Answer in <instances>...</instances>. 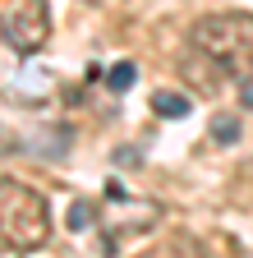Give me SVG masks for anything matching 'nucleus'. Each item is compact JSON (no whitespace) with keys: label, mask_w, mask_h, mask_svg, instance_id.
Listing matches in <instances>:
<instances>
[{"label":"nucleus","mask_w":253,"mask_h":258,"mask_svg":"<svg viewBox=\"0 0 253 258\" xmlns=\"http://www.w3.org/2000/svg\"><path fill=\"white\" fill-rule=\"evenodd\" d=\"M0 32H5V42H10L14 51L37 55V51L51 42V5H46V0H19V5L5 10Z\"/></svg>","instance_id":"3"},{"label":"nucleus","mask_w":253,"mask_h":258,"mask_svg":"<svg viewBox=\"0 0 253 258\" xmlns=\"http://www.w3.org/2000/svg\"><path fill=\"white\" fill-rule=\"evenodd\" d=\"M212 139L230 148V143L239 139V120H235V115H216V120H212Z\"/></svg>","instance_id":"7"},{"label":"nucleus","mask_w":253,"mask_h":258,"mask_svg":"<svg viewBox=\"0 0 253 258\" xmlns=\"http://www.w3.org/2000/svg\"><path fill=\"white\" fill-rule=\"evenodd\" d=\"M102 5H111V0H102Z\"/></svg>","instance_id":"11"},{"label":"nucleus","mask_w":253,"mask_h":258,"mask_svg":"<svg viewBox=\"0 0 253 258\" xmlns=\"http://www.w3.org/2000/svg\"><path fill=\"white\" fill-rule=\"evenodd\" d=\"M239 111H253V74L239 83Z\"/></svg>","instance_id":"10"},{"label":"nucleus","mask_w":253,"mask_h":258,"mask_svg":"<svg viewBox=\"0 0 253 258\" xmlns=\"http://www.w3.org/2000/svg\"><path fill=\"white\" fill-rule=\"evenodd\" d=\"M134 79H138V64H134V60H120L115 70L106 74V88H111V92H129Z\"/></svg>","instance_id":"6"},{"label":"nucleus","mask_w":253,"mask_h":258,"mask_svg":"<svg viewBox=\"0 0 253 258\" xmlns=\"http://www.w3.org/2000/svg\"><path fill=\"white\" fill-rule=\"evenodd\" d=\"M189 46L221 64L226 74H248L253 70V14L244 10H221L189 28Z\"/></svg>","instance_id":"2"},{"label":"nucleus","mask_w":253,"mask_h":258,"mask_svg":"<svg viewBox=\"0 0 253 258\" xmlns=\"http://www.w3.org/2000/svg\"><path fill=\"white\" fill-rule=\"evenodd\" d=\"M152 111L161 115V120H184L194 106H189V97H184V92H171V88H161V92H152Z\"/></svg>","instance_id":"5"},{"label":"nucleus","mask_w":253,"mask_h":258,"mask_svg":"<svg viewBox=\"0 0 253 258\" xmlns=\"http://www.w3.org/2000/svg\"><path fill=\"white\" fill-rule=\"evenodd\" d=\"M180 70L189 74V83H194V88H203V92H216V88H221V74H226L221 64H212V60H207V55H198L194 46H189V55H184V64H180Z\"/></svg>","instance_id":"4"},{"label":"nucleus","mask_w":253,"mask_h":258,"mask_svg":"<svg viewBox=\"0 0 253 258\" xmlns=\"http://www.w3.org/2000/svg\"><path fill=\"white\" fill-rule=\"evenodd\" d=\"M51 240V208L33 184L0 175V253H33Z\"/></svg>","instance_id":"1"},{"label":"nucleus","mask_w":253,"mask_h":258,"mask_svg":"<svg viewBox=\"0 0 253 258\" xmlns=\"http://www.w3.org/2000/svg\"><path fill=\"white\" fill-rule=\"evenodd\" d=\"M92 226V203H74L69 208V231H88Z\"/></svg>","instance_id":"9"},{"label":"nucleus","mask_w":253,"mask_h":258,"mask_svg":"<svg viewBox=\"0 0 253 258\" xmlns=\"http://www.w3.org/2000/svg\"><path fill=\"white\" fill-rule=\"evenodd\" d=\"M166 258H207V249H203L198 240H175Z\"/></svg>","instance_id":"8"}]
</instances>
